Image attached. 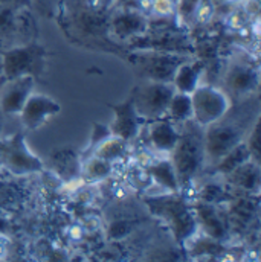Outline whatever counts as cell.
Instances as JSON below:
<instances>
[{"label":"cell","instance_id":"6da1fadb","mask_svg":"<svg viewBox=\"0 0 261 262\" xmlns=\"http://www.w3.org/2000/svg\"><path fill=\"white\" fill-rule=\"evenodd\" d=\"M58 20L65 34L73 41L104 51H119L109 34L110 11L95 0H58Z\"/></svg>","mask_w":261,"mask_h":262},{"label":"cell","instance_id":"7a4b0ae2","mask_svg":"<svg viewBox=\"0 0 261 262\" xmlns=\"http://www.w3.org/2000/svg\"><path fill=\"white\" fill-rule=\"evenodd\" d=\"M151 215L162 220L179 244L190 241L198 230L193 204L182 192H167L164 195L148 196L145 200Z\"/></svg>","mask_w":261,"mask_h":262},{"label":"cell","instance_id":"3957f363","mask_svg":"<svg viewBox=\"0 0 261 262\" xmlns=\"http://www.w3.org/2000/svg\"><path fill=\"white\" fill-rule=\"evenodd\" d=\"M170 160L179 179L180 189L191 186L194 179L203 169V165L206 163L203 127H200L193 119L185 122L176 146L170 152Z\"/></svg>","mask_w":261,"mask_h":262},{"label":"cell","instance_id":"277c9868","mask_svg":"<svg viewBox=\"0 0 261 262\" xmlns=\"http://www.w3.org/2000/svg\"><path fill=\"white\" fill-rule=\"evenodd\" d=\"M226 115L220 121L203 128L205 160L212 166L226 152H229L240 142H243L248 136V131L251 130L249 122H242L234 118L228 119Z\"/></svg>","mask_w":261,"mask_h":262},{"label":"cell","instance_id":"5b68a950","mask_svg":"<svg viewBox=\"0 0 261 262\" xmlns=\"http://www.w3.org/2000/svg\"><path fill=\"white\" fill-rule=\"evenodd\" d=\"M46 57H48L46 49L35 41L12 46L2 52L0 57L2 76L5 78V81H11L25 75H31L37 78L45 70Z\"/></svg>","mask_w":261,"mask_h":262},{"label":"cell","instance_id":"8992f818","mask_svg":"<svg viewBox=\"0 0 261 262\" xmlns=\"http://www.w3.org/2000/svg\"><path fill=\"white\" fill-rule=\"evenodd\" d=\"M0 166L12 176H31L45 169L42 159L28 146L22 131L0 137Z\"/></svg>","mask_w":261,"mask_h":262},{"label":"cell","instance_id":"52a82bcc","mask_svg":"<svg viewBox=\"0 0 261 262\" xmlns=\"http://www.w3.org/2000/svg\"><path fill=\"white\" fill-rule=\"evenodd\" d=\"M35 20L31 8H14L0 3V49L6 51L17 45L32 41Z\"/></svg>","mask_w":261,"mask_h":262},{"label":"cell","instance_id":"ba28073f","mask_svg":"<svg viewBox=\"0 0 261 262\" xmlns=\"http://www.w3.org/2000/svg\"><path fill=\"white\" fill-rule=\"evenodd\" d=\"M174 92L176 90L171 82H160V81H150V79L142 82L131 95L139 118L148 121L165 118Z\"/></svg>","mask_w":261,"mask_h":262},{"label":"cell","instance_id":"9c48e42d","mask_svg":"<svg viewBox=\"0 0 261 262\" xmlns=\"http://www.w3.org/2000/svg\"><path fill=\"white\" fill-rule=\"evenodd\" d=\"M193 101V121L200 127L220 121L231 110V98L222 89L200 84L191 93Z\"/></svg>","mask_w":261,"mask_h":262},{"label":"cell","instance_id":"30bf717a","mask_svg":"<svg viewBox=\"0 0 261 262\" xmlns=\"http://www.w3.org/2000/svg\"><path fill=\"white\" fill-rule=\"evenodd\" d=\"M188 54L180 52H167V51H144L136 52L130 57V61L139 67L140 75L150 81L171 82L174 72L185 60Z\"/></svg>","mask_w":261,"mask_h":262},{"label":"cell","instance_id":"8fae6325","mask_svg":"<svg viewBox=\"0 0 261 262\" xmlns=\"http://www.w3.org/2000/svg\"><path fill=\"white\" fill-rule=\"evenodd\" d=\"M150 29V18L131 8H112L109 15V34L115 43L133 41Z\"/></svg>","mask_w":261,"mask_h":262},{"label":"cell","instance_id":"7c38bea8","mask_svg":"<svg viewBox=\"0 0 261 262\" xmlns=\"http://www.w3.org/2000/svg\"><path fill=\"white\" fill-rule=\"evenodd\" d=\"M62 112V105L54 98L43 93H31L18 113L22 125L29 131L42 128L49 119Z\"/></svg>","mask_w":261,"mask_h":262},{"label":"cell","instance_id":"4fadbf2b","mask_svg":"<svg viewBox=\"0 0 261 262\" xmlns=\"http://www.w3.org/2000/svg\"><path fill=\"white\" fill-rule=\"evenodd\" d=\"M260 73L258 69L245 63H234L229 66L225 75V87L228 95L237 98L249 96L258 90Z\"/></svg>","mask_w":261,"mask_h":262},{"label":"cell","instance_id":"5bb4252c","mask_svg":"<svg viewBox=\"0 0 261 262\" xmlns=\"http://www.w3.org/2000/svg\"><path fill=\"white\" fill-rule=\"evenodd\" d=\"M5 87L0 93V112L5 115H18L29 98V95L34 92L35 87V78L31 75H25L11 81H5Z\"/></svg>","mask_w":261,"mask_h":262},{"label":"cell","instance_id":"9a60e30c","mask_svg":"<svg viewBox=\"0 0 261 262\" xmlns=\"http://www.w3.org/2000/svg\"><path fill=\"white\" fill-rule=\"evenodd\" d=\"M110 108L113 112V121L109 125L110 134L115 137H119L126 142L136 139V136L139 134V130H140L142 119L139 118V115L134 108L131 96L121 104L110 105Z\"/></svg>","mask_w":261,"mask_h":262},{"label":"cell","instance_id":"2e32d148","mask_svg":"<svg viewBox=\"0 0 261 262\" xmlns=\"http://www.w3.org/2000/svg\"><path fill=\"white\" fill-rule=\"evenodd\" d=\"M193 210L196 215L197 226L206 233L208 238L220 241L228 236L229 227L225 215L218 210L217 204L197 200L193 204Z\"/></svg>","mask_w":261,"mask_h":262},{"label":"cell","instance_id":"e0dca14e","mask_svg":"<svg viewBox=\"0 0 261 262\" xmlns=\"http://www.w3.org/2000/svg\"><path fill=\"white\" fill-rule=\"evenodd\" d=\"M176 127L177 125H174V122L168 118H159V119L151 121L148 127L150 146L159 152L170 154L173 148L176 146L179 136H180V130Z\"/></svg>","mask_w":261,"mask_h":262},{"label":"cell","instance_id":"ac0fdd59","mask_svg":"<svg viewBox=\"0 0 261 262\" xmlns=\"http://www.w3.org/2000/svg\"><path fill=\"white\" fill-rule=\"evenodd\" d=\"M203 70H205V66H203L202 61L191 60V58L185 60L182 64L177 67V70L174 72V76H173V81H171L174 90L180 92V93L191 95L200 85Z\"/></svg>","mask_w":261,"mask_h":262},{"label":"cell","instance_id":"d6986e66","mask_svg":"<svg viewBox=\"0 0 261 262\" xmlns=\"http://www.w3.org/2000/svg\"><path fill=\"white\" fill-rule=\"evenodd\" d=\"M147 174L167 192H182L179 179L170 159L147 165Z\"/></svg>","mask_w":261,"mask_h":262},{"label":"cell","instance_id":"ffe728a7","mask_svg":"<svg viewBox=\"0 0 261 262\" xmlns=\"http://www.w3.org/2000/svg\"><path fill=\"white\" fill-rule=\"evenodd\" d=\"M226 177L231 180L234 186L257 194L260 189V163H255L254 160H248Z\"/></svg>","mask_w":261,"mask_h":262},{"label":"cell","instance_id":"44dd1931","mask_svg":"<svg viewBox=\"0 0 261 262\" xmlns=\"http://www.w3.org/2000/svg\"><path fill=\"white\" fill-rule=\"evenodd\" d=\"M251 159L249 148L246 142H240L237 146H234L229 152H226L215 165H214V172L220 176H229L232 171H235L240 165L246 163Z\"/></svg>","mask_w":261,"mask_h":262},{"label":"cell","instance_id":"7402d4cb","mask_svg":"<svg viewBox=\"0 0 261 262\" xmlns=\"http://www.w3.org/2000/svg\"><path fill=\"white\" fill-rule=\"evenodd\" d=\"M167 118L174 124H185L193 119V101L191 95L174 92L167 110Z\"/></svg>","mask_w":261,"mask_h":262},{"label":"cell","instance_id":"603a6c76","mask_svg":"<svg viewBox=\"0 0 261 262\" xmlns=\"http://www.w3.org/2000/svg\"><path fill=\"white\" fill-rule=\"evenodd\" d=\"M127 143L126 140L119 139V137H115V136H110L107 137L106 140H103L96 148H95V156L110 162V163H115V162H119L126 152H127Z\"/></svg>","mask_w":261,"mask_h":262},{"label":"cell","instance_id":"cb8c5ba5","mask_svg":"<svg viewBox=\"0 0 261 262\" xmlns=\"http://www.w3.org/2000/svg\"><path fill=\"white\" fill-rule=\"evenodd\" d=\"M113 163L98 157V156H92L84 166V174L87 179L96 182V180H104L107 177H110L113 174Z\"/></svg>","mask_w":261,"mask_h":262},{"label":"cell","instance_id":"d4e9b609","mask_svg":"<svg viewBox=\"0 0 261 262\" xmlns=\"http://www.w3.org/2000/svg\"><path fill=\"white\" fill-rule=\"evenodd\" d=\"M245 142L249 148L251 159L255 163H260V116L255 118V122L252 124L251 130L248 131Z\"/></svg>","mask_w":261,"mask_h":262},{"label":"cell","instance_id":"484cf974","mask_svg":"<svg viewBox=\"0 0 261 262\" xmlns=\"http://www.w3.org/2000/svg\"><path fill=\"white\" fill-rule=\"evenodd\" d=\"M193 17L196 18L197 23H208L212 20L214 14H215V3L214 0H197L196 6L193 9Z\"/></svg>","mask_w":261,"mask_h":262},{"label":"cell","instance_id":"4316f807","mask_svg":"<svg viewBox=\"0 0 261 262\" xmlns=\"http://www.w3.org/2000/svg\"><path fill=\"white\" fill-rule=\"evenodd\" d=\"M177 0H153L151 17L170 18L177 14Z\"/></svg>","mask_w":261,"mask_h":262},{"label":"cell","instance_id":"83f0119b","mask_svg":"<svg viewBox=\"0 0 261 262\" xmlns=\"http://www.w3.org/2000/svg\"><path fill=\"white\" fill-rule=\"evenodd\" d=\"M226 198V192L220 185L215 183H208L203 186V189L198 192V200L206 201V203H212L217 204L218 201H223Z\"/></svg>","mask_w":261,"mask_h":262},{"label":"cell","instance_id":"f1b7e54d","mask_svg":"<svg viewBox=\"0 0 261 262\" xmlns=\"http://www.w3.org/2000/svg\"><path fill=\"white\" fill-rule=\"evenodd\" d=\"M32 8H35L40 14L51 17L54 15V9L58 5V0H31Z\"/></svg>","mask_w":261,"mask_h":262},{"label":"cell","instance_id":"f546056e","mask_svg":"<svg viewBox=\"0 0 261 262\" xmlns=\"http://www.w3.org/2000/svg\"><path fill=\"white\" fill-rule=\"evenodd\" d=\"M110 130H109V125H99V124H95L93 127V134H92V146L96 148L103 140H106L107 137H110Z\"/></svg>","mask_w":261,"mask_h":262},{"label":"cell","instance_id":"4dcf8cb0","mask_svg":"<svg viewBox=\"0 0 261 262\" xmlns=\"http://www.w3.org/2000/svg\"><path fill=\"white\" fill-rule=\"evenodd\" d=\"M2 5L14 6V8H31L32 9V2L31 0H0Z\"/></svg>","mask_w":261,"mask_h":262},{"label":"cell","instance_id":"1f68e13d","mask_svg":"<svg viewBox=\"0 0 261 262\" xmlns=\"http://www.w3.org/2000/svg\"><path fill=\"white\" fill-rule=\"evenodd\" d=\"M8 246H9V239L6 238V235L3 232H0V259L5 256V253L8 250Z\"/></svg>","mask_w":261,"mask_h":262},{"label":"cell","instance_id":"d6a6232c","mask_svg":"<svg viewBox=\"0 0 261 262\" xmlns=\"http://www.w3.org/2000/svg\"><path fill=\"white\" fill-rule=\"evenodd\" d=\"M115 2H116V0H95V3H96V5H99L101 8L109 9V11L115 6Z\"/></svg>","mask_w":261,"mask_h":262}]
</instances>
